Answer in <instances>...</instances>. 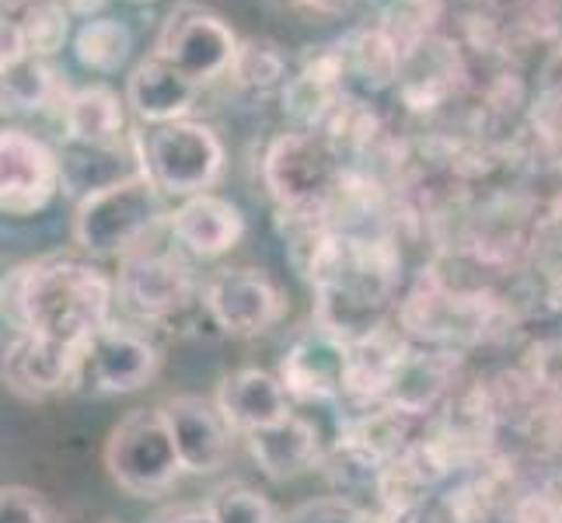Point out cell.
Listing matches in <instances>:
<instances>
[{"instance_id":"603a6c76","label":"cell","mask_w":562,"mask_h":523,"mask_svg":"<svg viewBox=\"0 0 562 523\" xmlns=\"http://www.w3.org/2000/svg\"><path fill=\"white\" fill-rule=\"evenodd\" d=\"M18 29L25 38V53L43 60V56L60 53L70 35V8L64 0H32L18 18Z\"/></svg>"},{"instance_id":"e0dca14e","label":"cell","mask_w":562,"mask_h":523,"mask_svg":"<svg viewBox=\"0 0 562 523\" xmlns=\"http://www.w3.org/2000/svg\"><path fill=\"white\" fill-rule=\"evenodd\" d=\"M200 84H192L182 70H176L158 53L140 60L126 77V105L137 112V120L150 126H168L189 120L192 105H196Z\"/></svg>"},{"instance_id":"d6986e66","label":"cell","mask_w":562,"mask_h":523,"mask_svg":"<svg viewBox=\"0 0 562 523\" xmlns=\"http://www.w3.org/2000/svg\"><path fill=\"white\" fill-rule=\"evenodd\" d=\"M464 73L458 46L440 35H423L402 49L398 91L413 109H434L440 99L454 91L458 77Z\"/></svg>"},{"instance_id":"83f0119b","label":"cell","mask_w":562,"mask_h":523,"mask_svg":"<svg viewBox=\"0 0 562 523\" xmlns=\"http://www.w3.org/2000/svg\"><path fill=\"white\" fill-rule=\"evenodd\" d=\"M0 523H49L43 496L25 486H8L0 492Z\"/></svg>"},{"instance_id":"7402d4cb","label":"cell","mask_w":562,"mask_h":523,"mask_svg":"<svg viewBox=\"0 0 562 523\" xmlns=\"http://www.w3.org/2000/svg\"><path fill=\"white\" fill-rule=\"evenodd\" d=\"M74 60L91 73L112 77L120 73L133 56V32L120 18H88L74 32Z\"/></svg>"},{"instance_id":"7a4b0ae2","label":"cell","mask_w":562,"mask_h":523,"mask_svg":"<svg viewBox=\"0 0 562 523\" xmlns=\"http://www.w3.org/2000/svg\"><path fill=\"white\" fill-rule=\"evenodd\" d=\"M398 269L402 259L387 241L333 230L307 269L318 297V325L333 328L342 339L381 328V315L402 280Z\"/></svg>"},{"instance_id":"44dd1931","label":"cell","mask_w":562,"mask_h":523,"mask_svg":"<svg viewBox=\"0 0 562 523\" xmlns=\"http://www.w3.org/2000/svg\"><path fill=\"white\" fill-rule=\"evenodd\" d=\"M339 64L346 81H357L371 91H381L398 81L402 46L384 29H360L339 43Z\"/></svg>"},{"instance_id":"1f68e13d","label":"cell","mask_w":562,"mask_h":523,"mask_svg":"<svg viewBox=\"0 0 562 523\" xmlns=\"http://www.w3.org/2000/svg\"><path fill=\"white\" fill-rule=\"evenodd\" d=\"M109 523H112V520H109Z\"/></svg>"},{"instance_id":"5b68a950","label":"cell","mask_w":562,"mask_h":523,"mask_svg":"<svg viewBox=\"0 0 562 523\" xmlns=\"http://www.w3.org/2000/svg\"><path fill=\"white\" fill-rule=\"evenodd\" d=\"M179 248L144 245L140 251L120 259L115 269V304L126 321L140 328H165L179 321L192 304H203V283L192 276Z\"/></svg>"},{"instance_id":"2e32d148","label":"cell","mask_w":562,"mask_h":523,"mask_svg":"<svg viewBox=\"0 0 562 523\" xmlns=\"http://www.w3.org/2000/svg\"><path fill=\"white\" fill-rule=\"evenodd\" d=\"M245 447L259 464V471L273 481H294L325 464V440L318 422L297 409L269 430L245 436Z\"/></svg>"},{"instance_id":"484cf974","label":"cell","mask_w":562,"mask_h":523,"mask_svg":"<svg viewBox=\"0 0 562 523\" xmlns=\"http://www.w3.org/2000/svg\"><path fill=\"white\" fill-rule=\"evenodd\" d=\"M53 70L43 60H35V56H25L22 64L4 67V102L11 109H43L53 99Z\"/></svg>"},{"instance_id":"4fadbf2b","label":"cell","mask_w":562,"mask_h":523,"mask_svg":"<svg viewBox=\"0 0 562 523\" xmlns=\"http://www.w3.org/2000/svg\"><path fill=\"white\" fill-rule=\"evenodd\" d=\"M245 213L238 203L217 192H203L171 206L168 217V238L182 255L196 262H217L231 255L245 238Z\"/></svg>"},{"instance_id":"d4e9b609","label":"cell","mask_w":562,"mask_h":523,"mask_svg":"<svg viewBox=\"0 0 562 523\" xmlns=\"http://www.w3.org/2000/svg\"><path fill=\"white\" fill-rule=\"evenodd\" d=\"M203 502L217 523H280L273 502L259 489L245 486V481H227V486L213 489Z\"/></svg>"},{"instance_id":"9c48e42d","label":"cell","mask_w":562,"mask_h":523,"mask_svg":"<svg viewBox=\"0 0 562 523\" xmlns=\"http://www.w3.org/2000/svg\"><path fill=\"white\" fill-rule=\"evenodd\" d=\"M203 315L227 339H259L286 318L283 286L259 265H221L203 280Z\"/></svg>"},{"instance_id":"52a82bcc","label":"cell","mask_w":562,"mask_h":523,"mask_svg":"<svg viewBox=\"0 0 562 523\" xmlns=\"http://www.w3.org/2000/svg\"><path fill=\"white\" fill-rule=\"evenodd\" d=\"M137 154L150 182L176 203L213 192L227 164L221 137L196 120H179L154 126L150 133H137Z\"/></svg>"},{"instance_id":"cb8c5ba5","label":"cell","mask_w":562,"mask_h":523,"mask_svg":"<svg viewBox=\"0 0 562 523\" xmlns=\"http://www.w3.org/2000/svg\"><path fill=\"white\" fill-rule=\"evenodd\" d=\"M280 523H395L384 510H371V502L346 492H328L304 499L280 513Z\"/></svg>"},{"instance_id":"6da1fadb","label":"cell","mask_w":562,"mask_h":523,"mask_svg":"<svg viewBox=\"0 0 562 523\" xmlns=\"http://www.w3.org/2000/svg\"><path fill=\"white\" fill-rule=\"evenodd\" d=\"M115 311V276L85 259L46 255L14 265L4 276V318L11 332L46 339L70 353H81V345Z\"/></svg>"},{"instance_id":"4316f807","label":"cell","mask_w":562,"mask_h":523,"mask_svg":"<svg viewBox=\"0 0 562 523\" xmlns=\"http://www.w3.org/2000/svg\"><path fill=\"white\" fill-rule=\"evenodd\" d=\"M283 70H286V60L273 43H266V38H248V43L238 46L231 77L248 88H273L283 81Z\"/></svg>"},{"instance_id":"5bb4252c","label":"cell","mask_w":562,"mask_h":523,"mask_svg":"<svg viewBox=\"0 0 562 523\" xmlns=\"http://www.w3.org/2000/svg\"><path fill=\"white\" fill-rule=\"evenodd\" d=\"M165 416L186 475H217L238 440L221 416L217 401L203 395H176L165 401Z\"/></svg>"},{"instance_id":"f546056e","label":"cell","mask_w":562,"mask_h":523,"mask_svg":"<svg viewBox=\"0 0 562 523\" xmlns=\"http://www.w3.org/2000/svg\"><path fill=\"white\" fill-rule=\"evenodd\" d=\"M150 523H217V520H213L206 502H196V507H171L154 516Z\"/></svg>"},{"instance_id":"ffe728a7","label":"cell","mask_w":562,"mask_h":523,"mask_svg":"<svg viewBox=\"0 0 562 523\" xmlns=\"http://www.w3.org/2000/svg\"><path fill=\"white\" fill-rule=\"evenodd\" d=\"M126 99H120L105 84L77 88L64 102V129L74 147L91 150H120L126 137Z\"/></svg>"},{"instance_id":"30bf717a","label":"cell","mask_w":562,"mask_h":523,"mask_svg":"<svg viewBox=\"0 0 562 523\" xmlns=\"http://www.w3.org/2000/svg\"><path fill=\"white\" fill-rule=\"evenodd\" d=\"M64 189V158L43 137L4 126L0 133V209L11 220L46 213Z\"/></svg>"},{"instance_id":"3957f363","label":"cell","mask_w":562,"mask_h":523,"mask_svg":"<svg viewBox=\"0 0 562 523\" xmlns=\"http://www.w3.org/2000/svg\"><path fill=\"white\" fill-rule=\"evenodd\" d=\"M168 196L144 168L77 200L70 235L91 259H126L168 230Z\"/></svg>"},{"instance_id":"9a60e30c","label":"cell","mask_w":562,"mask_h":523,"mask_svg":"<svg viewBox=\"0 0 562 523\" xmlns=\"http://www.w3.org/2000/svg\"><path fill=\"white\" fill-rule=\"evenodd\" d=\"M213 401H217L221 416L238 440L269 430V425H277L297 409L290 401L280 374L262 371V366H238V371L224 374L217 391H213Z\"/></svg>"},{"instance_id":"ac0fdd59","label":"cell","mask_w":562,"mask_h":523,"mask_svg":"<svg viewBox=\"0 0 562 523\" xmlns=\"http://www.w3.org/2000/svg\"><path fill=\"white\" fill-rule=\"evenodd\" d=\"M74 363L77 353L64 345H53L25 332H11V342L4 349V380L22 398H49L70 391Z\"/></svg>"},{"instance_id":"277c9868","label":"cell","mask_w":562,"mask_h":523,"mask_svg":"<svg viewBox=\"0 0 562 523\" xmlns=\"http://www.w3.org/2000/svg\"><path fill=\"white\" fill-rule=\"evenodd\" d=\"M102 464L112 478V486L130 499H161L176 489V481L186 475L182 457L171 436L165 405H144L130 409L112 425L105 440Z\"/></svg>"},{"instance_id":"7c38bea8","label":"cell","mask_w":562,"mask_h":523,"mask_svg":"<svg viewBox=\"0 0 562 523\" xmlns=\"http://www.w3.org/2000/svg\"><path fill=\"white\" fill-rule=\"evenodd\" d=\"M277 374L294 405L342 401L350 384V345L333 328L315 321L286 345Z\"/></svg>"},{"instance_id":"f1b7e54d","label":"cell","mask_w":562,"mask_h":523,"mask_svg":"<svg viewBox=\"0 0 562 523\" xmlns=\"http://www.w3.org/2000/svg\"><path fill=\"white\" fill-rule=\"evenodd\" d=\"M269 4L283 11H307V14H342L350 8V0H269Z\"/></svg>"},{"instance_id":"4dcf8cb0","label":"cell","mask_w":562,"mask_h":523,"mask_svg":"<svg viewBox=\"0 0 562 523\" xmlns=\"http://www.w3.org/2000/svg\"><path fill=\"white\" fill-rule=\"evenodd\" d=\"M137 4H147V0H137Z\"/></svg>"},{"instance_id":"ba28073f","label":"cell","mask_w":562,"mask_h":523,"mask_svg":"<svg viewBox=\"0 0 562 523\" xmlns=\"http://www.w3.org/2000/svg\"><path fill=\"white\" fill-rule=\"evenodd\" d=\"M262 182L283 213L325 209L342 185V164L333 137L318 129L280 133L262 158Z\"/></svg>"},{"instance_id":"8fae6325","label":"cell","mask_w":562,"mask_h":523,"mask_svg":"<svg viewBox=\"0 0 562 523\" xmlns=\"http://www.w3.org/2000/svg\"><path fill=\"white\" fill-rule=\"evenodd\" d=\"M238 38L231 32L224 18L203 8H179L168 14V22L158 35V53L176 70H182L192 84H206L213 77H224L235 67L238 56Z\"/></svg>"},{"instance_id":"8992f818","label":"cell","mask_w":562,"mask_h":523,"mask_svg":"<svg viewBox=\"0 0 562 523\" xmlns=\"http://www.w3.org/2000/svg\"><path fill=\"white\" fill-rule=\"evenodd\" d=\"M161 345L154 342L147 328L112 318L99 328L77 353L70 395L81 398H120L137 395L150 387L161 374Z\"/></svg>"}]
</instances>
